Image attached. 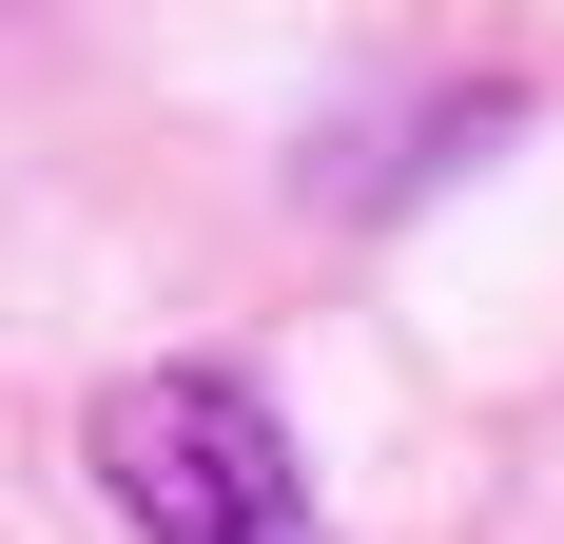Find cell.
Listing matches in <instances>:
<instances>
[{
  "mask_svg": "<svg viewBox=\"0 0 564 544\" xmlns=\"http://www.w3.org/2000/svg\"><path fill=\"white\" fill-rule=\"evenodd\" d=\"M98 487L156 544H332V505H312V467H292V428H273V389L195 370V350L98 389Z\"/></svg>",
  "mask_w": 564,
  "mask_h": 544,
  "instance_id": "cell-1",
  "label": "cell"
}]
</instances>
